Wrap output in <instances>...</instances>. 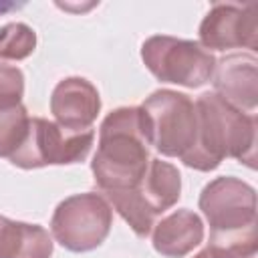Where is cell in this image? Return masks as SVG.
Listing matches in <instances>:
<instances>
[{"mask_svg":"<svg viewBox=\"0 0 258 258\" xmlns=\"http://www.w3.org/2000/svg\"><path fill=\"white\" fill-rule=\"evenodd\" d=\"M93 131H71L58 123L34 117L28 119V129L20 147L10 155L18 167L32 169L54 163H75L87 157L93 145Z\"/></svg>","mask_w":258,"mask_h":258,"instance_id":"8992f818","label":"cell"},{"mask_svg":"<svg viewBox=\"0 0 258 258\" xmlns=\"http://www.w3.org/2000/svg\"><path fill=\"white\" fill-rule=\"evenodd\" d=\"M52 240L36 224L0 216V258H50Z\"/></svg>","mask_w":258,"mask_h":258,"instance_id":"4fadbf2b","label":"cell"},{"mask_svg":"<svg viewBox=\"0 0 258 258\" xmlns=\"http://www.w3.org/2000/svg\"><path fill=\"white\" fill-rule=\"evenodd\" d=\"M111 208L99 194L71 196L52 214L50 230L60 246L73 252L97 248L109 234Z\"/></svg>","mask_w":258,"mask_h":258,"instance_id":"ba28073f","label":"cell"},{"mask_svg":"<svg viewBox=\"0 0 258 258\" xmlns=\"http://www.w3.org/2000/svg\"><path fill=\"white\" fill-rule=\"evenodd\" d=\"M101 109L97 89L81 77H71L60 81L50 99V111L56 123L71 131L91 129L97 113Z\"/></svg>","mask_w":258,"mask_h":258,"instance_id":"30bf717a","label":"cell"},{"mask_svg":"<svg viewBox=\"0 0 258 258\" xmlns=\"http://www.w3.org/2000/svg\"><path fill=\"white\" fill-rule=\"evenodd\" d=\"M147 69L165 83L200 87L210 81L216 60L200 44L173 36H151L141 48Z\"/></svg>","mask_w":258,"mask_h":258,"instance_id":"52a82bcc","label":"cell"},{"mask_svg":"<svg viewBox=\"0 0 258 258\" xmlns=\"http://www.w3.org/2000/svg\"><path fill=\"white\" fill-rule=\"evenodd\" d=\"M36 44V34L22 22H12L0 28V58L20 60L26 58Z\"/></svg>","mask_w":258,"mask_h":258,"instance_id":"9a60e30c","label":"cell"},{"mask_svg":"<svg viewBox=\"0 0 258 258\" xmlns=\"http://www.w3.org/2000/svg\"><path fill=\"white\" fill-rule=\"evenodd\" d=\"M216 95L238 111L246 109L250 115L256 109L258 85H256V58L246 54H234L224 58L218 64L216 77Z\"/></svg>","mask_w":258,"mask_h":258,"instance_id":"8fae6325","label":"cell"},{"mask_svg":"<svg viewBox=\"0 0 258 258\" xmlns=\"http://www.w3.org/2000/svg\"><path fill=\"white\" fill-rule=\"evenodd\" d=\"M149 131L141 107H121L107 115L99 131L93 175L103 191L137 187L151 163Z\"/></svg>","mask_w":258,"mask_h":258,"instance_id":"6da1fadb","label":"cell"},{"mask_svg":"<svg viewBox=\"0 0 258 258\" xmlns=\"http://www.w3.org/2000/svg\"><path fill=\"white\" fill-rule=\"evenodd\" d=\"M196 258H236V256H232V254H228V252H224V250H218V248H214V246H208V248L202 250Z\"/></svg>","mask_w":258,"mask_h":258,"instance_id":"e0dca14e","label":"cell"},{"mask_svg":"<svg viewBox=\"0 0 258 258\" xmlns=\"http://www.w3.org/2000/svg\"><path fill=\"white\" fill-rule=\"evenodd\" d=\"M200 40L208 48H256V4H216L200 26Z\"/></svg>","mask_w":258,"mask_h":258,"instance_id":"9c48e42d","label":"cell"},{"mask_svg":"<svg viewBox=\"0 0 258 258\" xmlns=\"http://www.w3.org/2000/svg\"><path fill=\"white\" fill-rule=\"evenodd\" d=\"M28 117L22 105L0 107V157L12 155L24 141Z\"/></svg>","mask_w":258,"mask_h":258,"instance_id":"5bb4252c","label":"cell"},{"mask_svg":"<svg viewBox=\"0 0 258 258\" xmlns=\"http://www.w3.org/2000/svg\"><path fill=\"white\" fill-rule=\"evenodd\" d=\"M149 141L167 157H183L198 131L196 105L181 93L155 91L143 105Z\"/></svg>","mask_w":258,"mask_h":258,"instance_id":"5b68a950","label":"cell"},{"mask_svg":"<svg viewBox=\"0 0 258 258\" xmlns=\"http://www.w3.org/2000/svg\"><path fill=\"white\" fill-rule=\"evenodd\" d=\"M196 115V141L181 157L185 165L200 171H210L216 169L224 157H236L248 167H254V115H244L216 93H206L198 99Z\"/></svg>","mask_w":258,"mask_h":258,"instance_id":"7a4b0ae2","label":"cell"},{"mask_svg":"<svg viewBox=\"0 0 258 258\" xmlns=\"http://www.w3.org/2000/svg\"><path fill=\"white\" fill-rule=\"evenodd\" d=\"M179 171L167 161L151 159L147 173L137 187L111 189L105 191V196L133 232L139 238H145L155 226V218L179 200Z\"/></svg>","mask_w":258,"mask_h":258,"instance_id":"277c9868","label":"cell"},{"mask_svg":"<svg viewBox=\"0 0 258 258\" xmlns=\"http://www.w3.org/2000/svg\"><path fill=\"white\" fill-rule=\"evenodd\" d=\"M22 4H14V2H0V14L2 12H8V10H16V8H20Z\"/></svg>","mask_w":258,"mask_h":258,"instance_id":"ac0fdd59","label":"cell"},{"mask_svg":"<svg viewBox=\"0 0 258 258\" xmlns=\"http://www.w3.org/2000/svg\"><path fill=\"white\" fill-rule=\"evenodd\" d=\"M212 236L210 246L236 258L256 256V194L236 177H218L200 196Z\"/></svg>","mask_w":258,"mask_h":258,"instance_id":"3957f363","label":"cell"},{"mask_svg":"<svg viewBox=\"0 0 258 258\" xmlns=\"http://www.w3.org/2000/svg\"><path fill=\"white\" fill-rule=\"evenodd\" d=\"M202 220L189 210H177L155 226L153 246L163 256L181 258L202 242Z\"/></svg>","mask_w":258,"mask_h":258,"instance_id":"7c38bea8","label":"cell"},{"mask_svg":"<svg viewBox=\"0 0 258 258\" xmlns=\"http://www.w3.org/2000/svg\"><path fill=\"white\" fill-rule=\"evenodd\" d=\"M24 93V77L16 67L0 62V107L20 105Z\"/></svg>","mask_w":258,"mask_h":258,"instance_id":"2e32d148","label":"cell"}]
</instances>
